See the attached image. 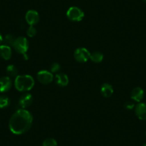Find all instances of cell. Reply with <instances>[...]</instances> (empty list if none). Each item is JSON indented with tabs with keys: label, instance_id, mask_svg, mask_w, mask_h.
<instances>
[{
	"label": "cell",
	"instance_id": "obj_13",
	"mask_svg": "<svg viewBox=\"0 0 146 146\" xmlns=\"http://www.w3.org/2000/svg\"><path fill=\"white\" fill-rule=\"evenodd\" d=\"M12 48L9 46L0 45V57L5 60H8L12 57Z\"/></svg>",
	"mask_w": 146,
	"mask_h": 146
},
{
	"label": "cell",
	"instance_id": "obj_23",
	"mask_svg": "<svg viewBox=\"0 0 146 146\" xmlns=\"http://www.w3.org/2000/svg\"><path fill=\"white\" fill-rule=\"evenodd\" d=\"M2 40H3V37H2L1 33H0V44H1V43L2 42Z\"/></svg>",
	"mask_w": 146,
	"mask_h": 146
},
{
	"label": "cell",
	"instance_id": "obj_5",
	"mask_svg": "<svg viewBox=\"0 0 146 146\" xmlns=\"http://www.w3.org/2000/svg\"><path fill=\"white\" fill-rule=\"evenodd\" d=\"M90 54L91 53L88 51V49L85 47H80L76 49L74 52V58L78 62H86L90 60Z\"/></svg>",
	"mask_w": 146,
	"mask_h": 146
},
{
	"label": "cell",
	"instance_id": "obj_12",
	"mask_svg": "<svg viewBox=\"0 0 146 146\" xmlns=\"http://www.w3.org/2000/svg\"><path fill=\"white\" fill-rule=\"evenodd\" d=\"M144 90L140 87H136L131 92V99L135 102H140L144 98Z\"/></svg>",
	"mask_w": 146,
	"mask_h": 146
},
{
	"label": "cell",
	"instance_id": "obj_26",
	"mask_svg": "<svg viewBox=\"0 0 146 146\" xmlns=\"http://www.w3.org/2000/svg\"><path fill=\"white\" fill-rule=\"evenodd\" d=\"M145 135H146V133H145Z\"/></svg>",
	"mask_w": 146,
	"mask_h": 146
},
{
	"label": "cell",
	"instance_id": "obj_25",
	"mask_svg": "<svg viewBox=\"0 0 146 146\" xmlns=\"http://www.w3.org/2000/svg\"><path fill=\"white\" fill-rule=\"evenodd\" d=\"M143 2H146V0H143Z\"/></svg>",
	"mask_w": 146,
	"mask_h": 146
},
{
	"label": "cell",
	"instance_id": "obj_11",
	"mask_svg": "<svg viewBox=\"0 0 146 146\" xmlns=\"http://www.w3.org/2000/svg\"><path fill=\"white\" fill-rule=\"evenodd\" d=\"M55 82L58 86L64 88L69 83V78L64 73H57L55 75Z\"/></svg>",
	"mask_w": 146,
	"mask_h": 146
},
{
	"label": "cell",
	"instance_id": "obj_18",
	"mask_svg": "<svg viewBox=\"0 0 146 146\" xmlns=\"http://www.w3.org/2000/svg\"><path fill=\"white\" fill-rule=\"evenodd\" d=\"M10 104V100L6 95H0V108H5Z\"/></svg>",
	"mask_w": 146,
	"mask_h": 146
},
{
	"label": "cell",
	"instance_id": "obj_2",
	"mask_svg": "<svg viewBox=\"0 0 146 146\" xmlns=\"http://www.w3.org/2000/svg\"><path fill=\"white\" fill-rule=\"evenodd\" d=\"M35 80L31 75H22L15 78V87L19 92H28L33 88Z\"/></svg>",
	"mask_w": 146,
	"mask_h": 146
},
{
	"label": "cell",
	"instance_id": "obj_17",
	"mask_svg": "<svg viewBox=\"0 0 146 146\" xmlns=\"http://www.w3.org/2000/svg\"><path fill=\"white\" fill-rule=\"evenodd\" d=\"M15 36L12 35H11V34H8V35H5V36L3 38V40H2V42H3V44H5V45L12 47L14 42H15Z\"/></svg>",
	"mask_w": 146,
	"mask_h": 146
},
{
	"label": "cell",
	"instance_id": "obj_19",
	"mask_svg": "<svg viewBox=\"0 0 146 146\" xmlns=\"http://www.w3.org/2000/svg\"><path fill=\"white\" fill-rule=\"evenodd\" d=\"M42 146H57V142L55 139L49 137L43 141Z\"/></svg>",
	"mask_w": 146,
	"mask_h": 146
},
{
	"label": "cell",
	"instance_id": "obj_4",
	"mask_svg": "<svg viewBox=\"0 0 146 146\" xmlns=\"http://www.w3.org/2000/svg\"><path fill=\"white\" fill-rule=\"evenodd\" d=\"M66 15L72 22H80L85 17L83 11L78 7H71L69 8Z\"/></svg>",
	"mask_w": 146,
	"mask_h": 146
},
{
	"label": "cell",
	"instance_id": "obj_8",
	"mask_svg": "<svg viewBox=\"0 0 146 146\" xmlns=\"http://www.w3.org/2000/svg\"><path fill=\"white\" fill-rule=\"evenodd\" d=\"M33 102V97L30 93L23 94L19 99V105L22 109H26L27 108L30 106Z\"/></svg>",
	"mask_w": 146,
	"mask_h": 146
},
{
	"label": "cell",
	"instance_id": "obj_20",
	"mask_svg": "<svg viewBox=\"0 0 146 146\" xmlns=\"http://www.w3.org/2000/svg\"><path fill=\"white\" fill-rule=\"evenodd\" d=\"M27 35L29 37H34L36 35V29L34 26H29L27 30Z\"/></svg>",
	"mask_w": 146,
	"mask_h": 146
},
{
	"label": "cell",
	"instance_id": "obj_6",
	"mask_svg": "<svg viewBox=\"0 0 146 146\" xmlns=\"http://www.w3.org/2000/svg\"><path fill=\"white\" fill-rule=\"evenodd\" d=\"M36 78L40 83L43 85H48L50 82H52L54 80V76L51 72L47 71V70H41L37 72Z\"/></svg>",
	"mask_w": 146,
	"mask_h": 146
},
{
	"label": "cell",
	"instance_id": "obj_22",
	"mask_svg": "<svg viewBox=\"0 0 146 146\" xmlns=\"http://www.w3.org/2000/svg\"><path fill=\"white\" fill-rule=\"evenodd\" d=\"M124 107L125 109L127 110H133V108H135V104L133 102H130V101H127L125 103Z\"/></svg>",
	"mask_w": 146,
	"mask_h": 146
},
{
	"label": "cell",
	"instance_id": "obj_14",
	"mask_svg": "<svg viewBox=\"0 0 146 146\" xmlns=\"http://www.w3.org/2000/svg\"><path fill=\"white\" fill-rule=\"evenodd\" d=\"M100 92L104 98H108L112 96L114 90H113V88L111 85H110L109 83H104L101 86Z\"/></svg>",
	"mask_w": 146,
	"mask_h": 146
},
{
	"label": "cell",
	"instance_id": "obj_3",
	"mask_svg": "<svg viewBox=\"0 0 146 146\" xmlns=\"http://www.w3.org/2000/svg\"><path fill=\"white\" fill-rule=\"evenodd\" d=\"M13 48L19 54L25 55L29 50V42L25 36H19L15 39L13 44Z\"/></svg>",
	"mask_w": 146,
	"mask_h": 146
},
{
	"label": "cell",
	"instance_id": "obj_24",
	"mask_svg": "<svg viewBox=\"0 0 146 146\" xmlns=\"http://www.w3.org/2000/svg\"><path fill=\"white\" fill-rule=\"evenodd\" d=\"M143 146H146V143H145V144L144 145H143Z\"/></svg>",
	"mask_w": 146,
	"mask_h": 146
},
{
	"label": "cell",
	"instance_id": "obj_21",
	"mask_svg": "<svg viewBox=\"0 0 146 146\" xmlns=\"http://www.w3.org/2000/svg\"><path fill=\"white\" fill-rule=\"evenodd\" d=\"M50 68L52 73H57L60 70V65L59 63L54 62L50 65Z\"/></svg>",
	"mask_w": 146,
	"mask_h": 146
},
{
	"label": "cell",
	"instance_id": "obj_16",
	"mask_svg": "<svg viewBox=\"0 0 146 146\" xmlns=\"http://www.w3.org/2000/svg\"><path fill=\"white\" fill-rule=\"evenodd\" d=\"M6 71L8 77H9V78H16L17 76H18V70L16 66H15L14 64L8 65L7 67Z\"/></svg>",
	"mask_w": 146,
	"mask_h": 146
},
{
	"label": "cell",
	"instance_id": "obj_15",
	"mask_svg": "<svg viewBox=\"0 0 146 146\" xmlns=\"http://www.w3.org/2000/svg\"><path fill=\"white\" fill-rule=\"evenodd\" d=\"M90 59L94 63H100L103 60L104 55L102 53L100 52H94L90 54Z\"/></svg>",
	"mask_w": 146,
	"mask_h": 146
},
{
	"label": "cell",
	"instance_id": "obj_7",
	"mask_svg": "<svg viewBox=\"0 0 146 146\" xmlns=\"http://www.w3.org/2000/svg\"><path fill=\"white\" fill-rule=\"evenodd\" d=\"M25 20L29 26H35L40 21V15L36 11L31 9L25 15Z\"/></svg>",
	"mask_w": 146,
	"mask_h": 146
},
{
	"label": "cell",
	"instance_id": "obj_10",
	"mask_svg": "<svg viewBox=\"0 0 146 146\" xmlns=\"http://www.w3.org/2000/svg\"><path fill=\"white\" fill-rule=\"evenodd\" d=\"M12 86V81L8 76L0 78V92H6L11 89Z\"/></svg>",
	"mask_w": 146,
	"mask_h": 146
},
{
	"label": "cell",
	"instance_id": "obj_9",
	"mask_svg": "<svg viewBox=\"0 0 146 146\" xmlns=\"http://www.w3.org/2000/svg\"><path fill=\"white\" fill-rule=\"evenodd\" d=\"M135 112L138 119L141 120H146L145 102H138V104L135 107Z\"/></svg>",
	"mask_w": 146,
	"mask_h": 146
},
{
	"label": "cell",
	"instance_id": "obj_1",
	"mask_svg": "<svg viewBox=\"0 0 146 146\" xmlns=\"http://www.w3.org/2000/svg\"><path fill=\"white\" fill-rule=\"evenodd\" d=\"M33 116L26 109H19L10 117L9 128L13 134L22 135L32 127Z\"/></svg>",
	"mask_w": 146,
	"mask_h": 146
}]
</instances>
